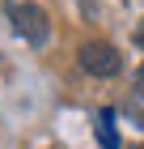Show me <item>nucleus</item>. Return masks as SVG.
Here are the masks:
<instances>
[{
  "instance_id": "1",
  "label": "nucleus",
  "mask_w": 144,
  "mask_h": 149,
  "mask_svg": "<svg viewBox=\"0 0 144 149\" xmlns=\"http://www.w3.org/2000/svg\"><path fill=\"white\" fill-rule=\"evenodd\" d=\"M4 17H13V30L25 38L30 47H47L51 38V22L38 4H4Z\"/></svg>"
},
{
  "instance_id": "2",
  "label": "nucleus",
  "mask_w": 144,
  "mask_h": 149,
  "mask_svg": "<svg viewBox=\"0 0 144 149\" xmlns=\"http://www.w3.org/2000/svg\"><path fill=\"white\" fill-rule=\"evenodd\" d=\"M81 68L89 77H114L123 68V60H119V51L110 43H85L81 47Z\"/></svg>"
},
{
  "instance_id": "3",
  "label": "nucleus",
  "mask_w": 144,
  "mask_h": 149,
  "mask_svg": "<svg viewBox=\"0 0 144 149\" xmlns=\"http://www.w3.org/2000/svg\"><path fill=\"white\" fill-rule=\"evenodd\" d=\"M98 145L102 149H119V132H114V111L110 107L98 111Z\"/></svg>"
},
{
  "instance_id": "4",
  "label": "nucleus",
  "mask_w": 144,
  "mask_h": 149,
  "mask_svg": "<svg viewBox=\"0 0 144 149\" xmlns=\"http://www.w3.org/2000/svg\"><path fill=\"white\" fill-rule=\"evenodd\" d=\"M136 47H140V51H144V22L136 26Z\"/></svg>"
},
{
  "instance_id": "5",
  "label": "nucleus",
  "mask_w": 144,
  "mask_h": 149,
  "mask_svg": "<svg viewBox=\"0 0 144 149\" xmlns=\"http://www.w3.org/2000/svg\"><path fill=\"white\" fill-rule=\"evenodd\" d=\"M136 90H140V94H144V68H140V72H136Z\"/></svg>"
},
{
  "instance_id": "6",
  "label": "nucleus",
  "mask_w": 144,
  "mask_h": 149,
  "mask_svg": "<svg viewBox=\"0 0 144 149\" xmlns=\"http://www.w3.org/2000/svg\"><path fill=\"white\" fill-rule=\"evenodd\" d=\"M132 149H144V145H132Z\"/></svg>"
}]
</instances>
